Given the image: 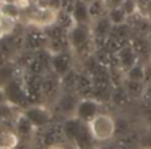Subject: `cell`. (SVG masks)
<instances>
[{
  "label": "cell",
  "mask_w": 151,
  "mask_h": 149,
  "mask_svg": "<svg viewBox=\"0 0 151 149\" xmlns=\"http://www.w3.org/2000/svg\"><path fill=\"white\" fill-rule=\"evenodd\" d=\"M143 16H146L148 20L151 22V0H150V3L147 4V7H146V9H145V12H143Z\"/></svg>",
  "instance_id": "cell-10"
},
{
  "label": "cell",
  "mask_w": 151,
  "mask_h": 149,
  "mask_svg": "<svg viewBox=\"0 0 151 149\" xmlns=\"http://www.w3.org/2000/svg\"><path fill=\"white\" fill-rule=\"evenodd\" d=\"M7 102V98H6V93H4V89L3 87H0V105L1 103Z\"/></svg>",
  "instance_id": "cell-11"
},
{
  "label": "cell",
  "mask_w": 151,
  "mask_h": 149,
  "mask_svg": "<svg viewBox=\"0 0 151 149\" xmlns=\"http://www.w3.org/2000/svg\"><path fill=\"white\" fill-rule=\"evenodd\" d=\"M71 15L76 24H91V19L88 15V4L82 0H76Z\"/></svg>",
  "instance_id": "cell-4"
},
{
  "label": "cell",
  "mask_w": 151,
  "mask_h": 149,
  "mask_svg": "<svg viewBox=\"0 0 151 149\" xmlns=\"http://www.w3.org/2000/svg\"><path fill=\"white\" fill-rule=\"evenodd\" d=\"M87 125L92 138L99 142L111 140L115 134V121L111 116L106 113L96 114Z\"/></svg>",
  "instance_id": "cell-1"
},
{
  "label": "cell",
  "mask_w": 151,
  "mask_h": 149,
  "mask_svg": "<svg viewBox=\"0 0 151 149\" xmlns=\"http://www.w3.org/2000/svg\"><path fill=\"white\" fill-rule=\"evenodd\" d=\"M0 149H14V148H7V146H0Z\"/></svg>",
  "instance_id": "cell-14"
},
{
  "label": "cell",
  "mask_w": 151,
  "mask_h": 149,
  "mask_svg": "<svg viewBox=\"0 0 151 149\" xmlns=\"http://www.w3.org/2000/svg\"><path fill=\"white\" fill-rule=\"evenodd\" d=\"M4 36H6V34H4V32H3V30L0 28V39H3Z\"/></svg>",
  "instance_id": "cell-13"
},
{
  "label": "cell",
  "mask_w": 151,
  "mask_h": 149,
  "mask_svg": "<svg viewBox=\"0 0 151 149\" xmlns=\"http://www.w3.org/2000/svg\"><path fill=\"white\" fill-rule=\"evenodd\" d=\"M92 32L90 24H75L68 31V43L76 52L86 51L92 42Z\"/></svg>",
  "instance_id": "cell-2"
},
{
  "label": "cell",
  "mask_w": 151,
  "mask_h": 149,
  "mask_svg": "<svg viewBox=\"0 0 151 149\" xmlns=\"http://www.w3.org/2000/svg\"><path fill=\"white\" fill-rule=\"evenodd\" d=\"M104 3V7L107 9V12L111 11V9H116L123 7V4L126 3V0H103Z\"/></svg>",
  "instance_id": "cell-9"
},
{
  "label": "cell",
  "mask_w": 151,
  "mask_h": 149,
  "mask_svg": "<svg viewBox=\"0 0 151 149\" xmlns=\"http://www.w3.org/2000/svg\"><path fill=\"white\" fill-rule=\"evenodd\" d=\"M88 15L91 19V23L94 20L107 15V9L104 7L103 0H92L91 3H88Z\"/></svg>",
  "instance_id": "cell-6"
},
{
  "label": "cell",
  "mask_w": 151,
  "mask_h": 149,
  "mask_svg": "<svg viewBox=\"0 0 151 149\" xmlns=\"http://www.w3.org/2000/svg\"><path fill=\"white\" fill-rule=\"evenodd\" d=\"M107 16H109L110 22L112 23V26H120V24H126L128 19L127 12L124 11L123 7L116 9H111V11L107 12Z\"/></svg>",
  "instance_id": "cell-7"
},
{
  "label": "cell",
  "mask_w": 151,
  "mask_h": 149,
  "mask_svg": "<svg viewBox=\"0 0 151 149\" xmlns=\"http://www.w3.org/2000/svg\"><path fill=\"white\" fill-rule=\"evenodd\" d=\"M19 142V138L14 132H0V146L15 148Z\"/></svg>",
  "instance_id": "cell-8"
},
{
  "label": "cell",
  "mask_w": 151,
  "mask_h": 149,
  "mask_svg": "<svg viewBox=\"0 0 151 149\" xmlns=\"http://www.w3.org/2000/svg\"><path fill=\"white\" fill-rule=\"evenodd\" d=\"M26 118L27 121H29L34 125H43V124H46L48 121L50 114L46 109L35 106V108H31L26 112Z\"/></svg>",
  "instance_id": "cell-5"
},
{
  "label": "cell",
  "mask_w": 151,
  "mask_h": 149,
  "mask_svg": "<svg viewBox=\"0 0 151 149\" xmlns=\"http://www.w3.org/2000/svg\"><path fill=\"white\" fill-rule=\"evenodd\" d=\"M75 114L79 121L88 124L96 114H99V103L94 100H82L75 106Z\"/></svg>",
  "instance_id": "cell-3"
},
{
  "label": "cell",
  "mask_w": 151,
  "mask_h": 149,
  "mask_svg": "<svg viewBox=\"0 0 151 149\" xmlns=\"http://www.w3.org/2000/svg\"><path fill=\"white\" fill-rule=\"evenodd\" d=\"M48 149H63L62 146H58V145H52V146H50Z\"/></svg>",
  "instance_id": "cell-12"
}]
</instances>
